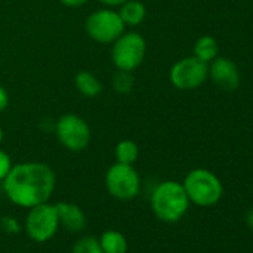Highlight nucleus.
<instances>
[{"instance_id":"f257e3e1","label":"nucleus","mask_w":253,"mask_h":253,"mask_svg":"<svg viewBox=\"0 0 253 253\" xmlns=\"http://www.w3.org/2000/svg\"><path fill=\"white\" fill-rule=\"evenodd\" d=\"M55 173L43 163H21L12 166L3 179V191L11 203L32 209L49 201L55 189Z\"/></svg>"},{"instance_id":"f03ea898","label":"nucleus","mask_w":253,"mask_h":253,"mask_svg":"<svg viewBox=\"0 0 253 253\" xmlns=\"http://www.w3.org/2000/svg\"><path fill=\"white\" fill-rule=\"evenodd\" d=\"M189 204L183 185L174 180L158 183L151 195L152 213L164 223L179 222L186 214Z\"/></svg>"},{"instance_id":"7ed1b4c3","label":"nucleus","mask_w":253,"mask_h":253,"mask_svg":"<svg viewBox=\"0 0 253 253\" xmlns=\"http://www.w3.org/2000/svg\"><path fill=\"white\" fill-rule=\"evenodd\" d=\"M182 185L189 198V203L198 207L216 206L223 195V185L220 179L207 169L191 170Z\"/></svg>"},{"instance_id":"20e7f679","label":"nucleus","mask_w":253,"mask_h":253,"mask_svg":"<svg viewBox=\"0 0 253 253\" xmlns=\"http://www.w3.org/2000/svg\"><path fill=\"white\" fill-rule=\"evenodd\" d=\"M24 228L29 238L36 243H46L54 238L60 228L57 206L46 201L29 209Z\"/></svg>"},{"instance_id":"39448f33","label":"nucleus","mask_w":253,"mask_h":253,"mask_svg":"<svg viewBox=\"0 0 253 253\" xmlns=\"http://www.w3.org/2000/svg\"><path fill=\"white\" fill-rule=\"evenodd\" d=\"M107 192L119 201H131L140 192V176L133 166L115 163L104 177Z\"/></svg>"},{"instance_id":"423d86ee","label":"nucleus","mask_w":253,"mask_h":253,"mask_svg":"<svg viewBox=\"0 0 253 253\" xmlns=\"http://www.w3.org/2000/svg\"><path fill=\"white\" fill-rule=\"evenodd\" d=\"M146 54V42L142 35L131 32L126 35H121L113 45L112 60L118 70L133 72L137 69Z\"/></svg>"},{"instance_id":"0eeeda50","label":"nucleus","mask_w":253,"mask_h":253,"mask_svg":"<svg viewBox=\"0 0 253 253\" xmlns=\"http://www.w3.org/2000/svg\"><path fill=\"white\" fill-rule=\"evenodd\" d=\"M55 134L60 143L73 152H79L89 145L91 131L88 124L78 115H63L55 124Z\"/></svg>"},{"instance_id":"6e6552de","label":"nucleus","mask_w":253,"mask_h":253,"mask_svg":"<svg viewBox=\"0 0 253 253\" xmlns=\"http://www.w3.org/2000/svg\"><path fill=\"white\" fill-rule=\"evenodd\" d=\"M124 21L118 12L101 9L92 12L86 20V33L88 36L100 43H112L121 35H124Z\"/></svg>"},{"instance_id":"1a4fd4ad","label":"nucleus","mask_w":253,"mask_h":253,"mask_svg":"<svg viewBox=\"0 0 253 253\" xmlns=\"http://www.w3.org/2000/svg\"><path fill=\"white\" fill-rule=\"evenodd\" d=\"M209 78V64L197 57L179 60L170 70V81L177 89L189 91L201 86Z\"/></svg>"},{"instance_id":"9d476101","label":"nucleus","mask_w":253,"mask_h":253,"mask_svg":"<svg viewBox=\"0 0 253 253\" xmlns=\"http://www.w3.org/2000/svg\"><path fill=\"white\" fill-rule=\"evenodd\" d=\"M209 78L223 91H234L240 85V72L237 64L226 57H216L209 64Z\"/></svg>"},{"instance_id":"9b49d317","label":"nucleus","mask_w":253,"mask_h":253,"mask_svg":"<svg viewBox=\"0 0 253 253\" xmlns=\"http://www.w3.org/2000/svg\"><path fill=\"white\" fill-rule=\"evenodd\" d=\"M57 211L60 219V226L69 232H81L86 226V216L84 210L73 203H57Z\"/></svg>"},{"instance_id":"f8f14e48","label":"nucleus","mask_w":253,"mask_h":253,"mask_svg":"<svg viewBox=\"0 0 253 253\" xmlns=\"http://www.w3.org/2000/svg\"><path fill=\"white\" fill-rule=\"evenodd\" d=\"M98 243L103 253H126V250H128V241H126L125 235L116 229L104 231L100 235Z\"/></svg>"},{"instance_id":"ddd939ff","label":"nucleus","mask_w":253,"mask_h":253,"mask_svg":"<svg viewBox=\"0 0 253 253\" xmlns=\"http://www.w3.org/2000/svg\"><path fill=\"white\" fill-rule=\"evenodd\" d=\"M124 24L139 26L143 23L146 17V8L139 0H126L121 6V12H118Z\"/></svg>"},{"instance_id":"4468645a","label":"nucleus","mask_w":253,"mask_h":253,"mask_svg":"<svg viewBox=\"0 0 253 253\" xmlns=\"http://www.w3.org/2000/svg\"><path fill=\"white\" fill-rule=\"evenodd\" d=\"M219 55V45L211 36H201L194 45V57L210 64Z\"/></svg>"},{"instance_id":"2eb2a0df","label":"nucleus","mask_w":253,"mask_h":253,"mask_svg":"<svg viewBox=\"0 0 253 253\" xmlns=\"http://www.w3.org/2000/svg\"><path fill=\"white\" fill-rule=\"evenodd\" d=\"M75 85L78 91L88 98L97 97L101 92V82L89 72H79L75 78Z\"/></svg>"},{"instance_id":"dca6fc26","label":"nucleus","mask_w":253,"mask_h":253,"mask_svg":"<svg viewBox=\"0 0 253 253\" xmlns=\"http://www.w3.org/2000/svg\"><path fill=\"white\" fill-rule=\"evenodd\" d=\"M116 163L133 166L139 158V148L133 140H121L115 148Z\"/></svg>"},{"instance_id":"f3484780","label":"nucleus","mask_w":253,"mask_h":253,"mask_svg":"<svg viewBox=\"0 0 253 253\" xmlns=\"http://www.w3.org/2000/svg\"><path fill=\"white\" fill-rule=\"evenodd\" d=\"M72 253H103V250L98 243V238L85 235L76 240V243L72 247Z\"/></svg>"},{"instance_id":"a211bd4d","label":"nucleus","mask_w":253,"mask_h":253,"mask_svg":"<svg viewBox=\"0 0 253 253\" xmlns=\"http://www.w3.org/2000/svg\"><path fill=\"white\" fill-rule=\"evenodd\" d=\"M134 85V78L131 75V72L126 70H118L113 76V88L115 91L121 92V94H126L133 89Z\"/></svg>"},{"instance_id":"6ab92c4d","label":"nucleus","mask_w":253,"mask_h":253,"mask_svg":"<svg viewBox=\"0 0 253 253\" xmlns=\"http://www.w3.org/2000/svg\"><path fill=\"white\" fill-rule=\"evenodd\" d=\"M0 228H2L8 235H18L21 232V225L18 219L12 216H3L0 219Z\"/></svg>"},{"instance_id":"aec40b11","label":"nucleus","mask_w":253,"mask_h":253,"mask_svg":"<svg viewBox=\"0 0 253 253\" xmlns=\"http://www.w3.org/2000/svg\"><path fill=\"white\" fill-rule=\"evenodd\" d=\"M12 169V161H11V157L0 149V180L3 182V179L8 176V173L11 171Z\"/></svg>"},{"instance_id":"412c9836","label":"nucleus","mask_w":253,"mask_h":253,"mask_svg":"<svg viewBox=\"0 0 253 253\" xmlns=\"http://www.w3.org/2000/svg\"><path fill=\"white\" fill-rule=\"evenodd\" d=\"M9 104V97H8V92L6 89L0 85V112H3Z\"/></svg>"},{"instance_id":"4be33fe9","label":"nucleus","mask_w":253,"mask_h":253,"mask_svg":"<svg viewBox=\"0 0 253 253\" xmlns=\"http://www.w3.org/2000/svg\"><path fill=\"white\" fill-rule=\"evenodd\" d=\"M60 2L66 6H70V8H76V6H82L85 5L88 0H60Z\"/></svg>"},{"instance_id":"5701e85b","label":"nucleus","mask_w":253,"mask_h":253,"mask_svg":"<svg viewBox=\"0 0 253 253\" xmlns=\"http://www.w3.org/2000/svg\"><path fill=\"white\" fill-rule=\"evenodd\" d=\"M100 2L104 3V5H109V6H118V5L125 3L126 0H100Z\"/></svg>"},{"instance_id":"b1692460","label":"nucleus","mask_w":253,"mask_h":253,"mask_svg":"<svg viewBox=\"0 0 253 253\" xmlns=\"http://www.w3.org/2000/svg\"><path fill=\"white\" fill-rule=\"evenodd\" d=\"M246 222H247V226L253 231V209L247 213V217H246Z\"/></svg>"},{"instance_id":"393cba45","label":"nucleus","mask_w":253,"mask_h":253,"mask_svg":"<svg viewBox=\"0 0 253 253\" xmlns=\"http://www.w3.org/2000/svg\"><path fill=\"white\" fill-rule=\"evenodd\" d=\"M3 140V130H2V126H0V142Z\"/></svg>"},{"instance_id":"a878e982","label":"nucleus","mask_w":253,"mask_h":253,"mask_svg":"<svg viewBox=\"0 0 253 253\" xmlns=\"http://www.w3.org/2000/svg\"><path fill=\"white\" fill-rule=\"evenodd\" d=\"M23 253H24V252H23Z\"/></svg>"}]
</instances>
